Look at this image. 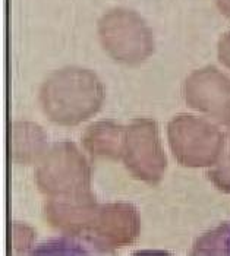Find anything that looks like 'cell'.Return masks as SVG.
<instances>
[{"mask_svg":"<svg viewBox=\"0 0 230 256\" xmlns=\"http://www.w3.org/2000/svg\"><path fill=\"white\" fill-rule=\"evenodd\" d=\"M106 90L96 72L66 66L50 74L40 90V104L47 118L59 126H77L96 116Z\"/></svg>","mask_w":230,"mask_h":256,"instance_id":"obj_1","label":"cell"},{"mask_svg":"<svg viewBox=\"0 0 230 256\" xmlns=\"http://www.w3.org/2000/svg\"><path fill=\"white\" fill-rule=\"evenodd\" d=\"M98 38L112 59L126 66L144 63L154 52L151 28L139 14L125 8H115L100 18Z\"/></svg>","mask_w":230,"mask_h":256,"instance_id":"obj_2","label":"cell"},{"mask_svg":"<svg viewBox=\"0 0 230 256\" xmlns=\"http://www.w3.org/2000/svg\"><path fill=\"white\" fill-rule=\"evenodd\" d=\"M34 178L47 198L90 190L91 164L72 140H59L36 164Z\"/></svg>","mask_w":230,"mask_h":256,"instance_id":"obj_3","label":"cell"},{"mask_svg":"<svg viewBox=\"0 0 230 256\" xmlns=\"http://www.w3.org/2000/svg\"><path fill=\"white\" fill-rule=\"evenodd\" d=\"M120 161L135 178L144 183L157 184L161 180L167 160L154 120L139 118L125 126Z\"/></svg>","mask_w":230,"mask_h":256,"instance_id":"obj_4","label":"cell"},{"mask_svg":"<svg viewBox=\"0 0 230 256\" xmlns=\"http://www.w3.org/2000/svg\"><path fill=\"white\" fill-rule=\"evenodd\" d=\"M141 232V220L131 204H104L97 210L94 220L84 238L97 254H110L131 246Z\"/></svg>","mask_w":230,"mask_h":256,"instance_id":"obj_5","label":"cell"},{"mask_svg":"<svg viewBox=\"0 0 230 256\" xmlns=\"http://www.w3.org/2000/svg\"><path fill=\"white\" fill-rule=\"evenodd\" d=\"M169 144L179 162L191 167L210 164L220 145V134L192 116H177L169 123Z\"/></svg>","mask_w":230,"mask_h":256,"instance_id":"obj_6","label":"cell"},{"mask_svg":"<svg viewBox=\"0 0 230 256\" xmlns=\"http://www.w3.org/2000/svg\"><path fill=\"white\" fill-rule=\"evenodd\" d=\"M100 204L91 190L49 198L44 205L50 227L68 236L84 237L88 232Z\"/></svg>","mask_w":230,"mask_h":256,"instance_id":"obj_7","label":"cell"},{"mask_svg":"<svg viewBox=\"0 0 230 256\" xmlns=\"http://www.w3.org/2000/svg\"><path fill=\"white\" fill-rule=\"evenodd\" d=\"M186 101L223 120H230V80L220 70L205 68L193 72L185 82Z\"/></svg>","mask_w":230,"mask_h":256,"instance_id":"obj_8","label":"cell"},{"mask_svg":"<svg viewBox=\"0 0 230 256\" xmlns=\"http://www.w3.org/2000/svg\"><path fill=\"white\" fill-rule=\"evenodd\" d=\"M49 151V139L44 129L33 122H14L11 130V156L20 166L37 164Z\"/></svg>","mask_w":230,"mask_h":256,"instance_id":"obj_9","label":"cell"},{"mask_svg":"<svg viewBox=\"0 0 230 256\" xmlns=\"http://www.w3.org/2000/svg\"><path fill=\"white\" fill-rule=\"evenodd\" d=\"M125 140V126L113 122H96L90 124L82 134V146L90 157L122 160V150Z\"/></svg>","mask_w":230,"mask_h":256,"instance_id":"obj_10","label":"cell"},{"mask_svg":"<svg viewBox=\"0 0 230 256\" xmlns=\"http://www.w3.org/2000/svg\"><path fill=\"white\" fill-rule=\"evenodd\" d=\"M193 255H230V222L201 236L192 249Z\"/></svg>","mask_w":230,"mask_h":256,"instance_id":"obj_11","label":"cell"},{"mask_svg":"<svg viewBox=\"0 0 230 256\" xmlns=\"http://www.w3.org/2000/svg\"><path fill=\"white\" fill-rule=\"evenodd\" d=\"M12 236H14L12 246H14L15 252H18V254H22L24 250L30 249L33 246L34 238H36L34 232L30 227L24 226L22 222H14V226H12Z\"/></svg>","mask_w":230,"mask_h":256,"instance_id":"obj_12","label":"cell"},{"mask_svg":"<svg viewBox=\"0 0 230 256\" xmlns=\"http://www.w3.org/2000/svg\"><path fill=\"white\" fill-rule=\"evenodd\" d=\"M211 178L221 189L230 190V157L227 162H224L220 168H215L214 172H211Z\"/></svg>","mask_w":230,"mask_h":256,"instance_id":"obj_13","label":"cell"},{"mask_svg":"<svg viewBox=\"0 0 230 256\" xmlns=\"http://www.w3.org/2000/svg\"><path fill=\"white\" fill-rule=\"evenodd\" d=\"M218 58L230 69V31L226 32L218 42Z\"/></svg>","mask_w":230,"mask_h":256,"instance_id":"obj_14","label":"cell"},{"mask_svg":"<svg viewBox=\"0 0 230 256\" xmlns=\"http://www.w3.org/2000/svg\"><path fill=\"white\" fill-rule=\"evenodd\" d=\"M217 4L226 16H230V0H217Z\"/></svg>","mask_w":230,"mask_h":256,"instance_id":"obj_15","label":"cell"}]
</instances>
